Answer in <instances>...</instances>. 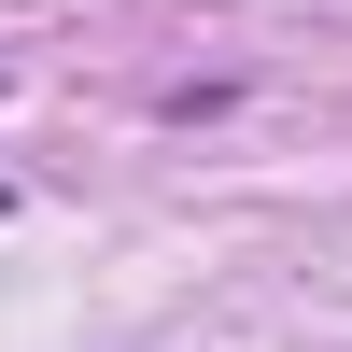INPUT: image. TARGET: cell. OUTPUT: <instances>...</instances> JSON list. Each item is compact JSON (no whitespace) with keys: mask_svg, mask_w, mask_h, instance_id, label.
<instances>
[{"mask_svg":"<svg viewBox=\"0 0 352 352\" xmlns=\"http://www.w3.org/2000/svg\"><path fill=\"white\" fill-rule=\"evenodd\" d=\"M0 212H14V197H0Z\"/></svg>","mask_w":352,"mask_h":352,"instance_id":"obj_1","label":"cell"}]
</instances>
